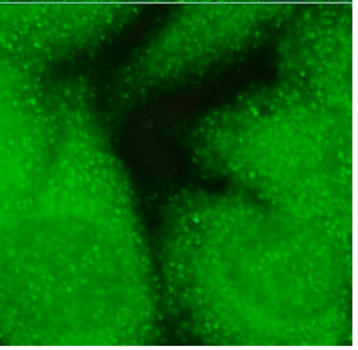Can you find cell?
<instances>
[{"label": "cell", "mask_w": 358, "mask_h": 350, "mask_svg": "<svg viewBox=\"0 0 358 350\" xmlns=\"http://www.w3.org/2000/svg\"><path fill=\"white\" fill-rule=\"evenodd\" d=\"M15 265L33 315L50 333L73 340L117 335L138 292L137 249L108 226L78 217L37 221Z\"/></svg>", "instance_id": "6da1fadb"}, {"label": "cell", "mask_w": 358, "mask_h": 350, "mask_svg": "<svg viewBox=\"0 0 358 350\" xmlns=\"http://www.w3.org/2000/svg\"><path fill=\"white\" fill-rule=\"evenodd\" d=\"M0 1H8V0H0Z\"/></svg>", "instance_id": "7a4b0ae2"}]
</instances>
